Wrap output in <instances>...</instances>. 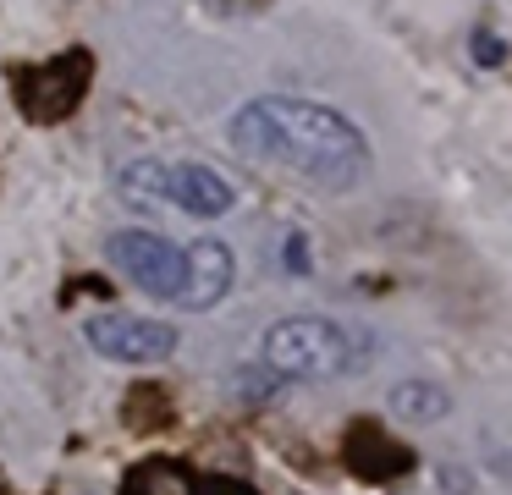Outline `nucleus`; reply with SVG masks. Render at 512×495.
Returning <instances> with one entry per match:
<instances>
[{
    "label": "nucleus",
    "mask_w": 512,
    "mask_h": 495,
    "mask_svg": "<svg viewBox=\"0 0 512 495\" xmlns=\"http://www.w3.org/2000/svg\"><path fill=\"white\" fill-rule=\"evenodd\" d=\"M226 143L259 165L298 171L320 193H353V187H364L369 165H375L369 132L358 121H347L336 105L298 99V94L248 99L226 121Z\"/></svg>",
    "instance_id": "nucleus-1"
},
{
    "label": "nucleus",
    "mask_w": 512,
    "mask_h": 495,
    "mask_svg": "<svg viewBox=\"0 0 512 495\" xmlns=\"http://www.w3.org/2000/svg\"><path fill=\"white\" fill-rule=\"evenodd\" d=\"M83 336L105 363H166L177 352V325L138 314H89Z\"/></svg>",
    "instance_id": "nucleus-4"
},
{
    "label": "nucleus",
    "mask_w": 512,
    "mask_h": 495,
    "mask_svg": "<svg viewBox=\"0 0 512 495\" xmlns=\"http://www.w3.org/2000/svg\"><path fill=\"white\" fill-rule=\"evenodd\" d=\"M116 182H122V193H127V198H144V204H166V165H160V160H133L122 176H116Z\"/></svg>",
    "instance_id": "nucleus-8"
},
{
    "label": "nucleus",
    "mask_w": 512,
    "mask_h": 495,
    "mask_svg": "<svg viewBox=\"0 0 512 495\" xmlns=\"http://www.w3.org/2000/svg\"><path fill=\"white\" fill-rule=\"evenodd\" d=\"M287 264H292V275L309 270V248H303V231H292V237H287Z\"/></svg>",
    "instance_id": "nucleus-10"
},
{
    "label": "nucleus",
    "mask_w": 512,
    "mask_h": 495,
    "mask_svg": "<svg viewBox=\"0 0 512 495\" xmlns=\"http://www.w3.org/2000/svg\"><path fill=\"white\" fill-rule=\"evenodd\" d=\"M166 204H177L193 220H221L237 204V187L204 160H177L166 165Z\"/></svg>",
    "instance_id": "nucleus-5"
},
{
    "label": "nucleus",
    "mask_w": 512,
    "mask_h": 495,
    "mask_svg": "<svg viewBox=\"0 0 512 495\" xmlns=\"http://www.w3.org/2000/svg\"><path fill=\"white\" fill-rule=\"evenodd\" d=\"M105 259H111L144 297L182 303V292H188V248H177V242L160 237V231H144V226L111 231Z\"/></svg>",
    "instance_id": "nucleus-3"
},
{
    "label": "nucleus",
    "mask_w": 512,
    "mask_h": 495,
    "mask_svg": "<svg viewBox=\"0 0 512 495\" xmlns=\"http://www.w3.org/2000/svg\"><path fill=\"white\" fill-rule=\"evenodd\" d=\"M468 50H474V66H501L507 61V39L501 33H490V28H474V39H468Z\"/></svg>",
    "instance_id": "nucleus-9"
},
{
    "label": "nucleus",
    "mask_w": 512,
    "mask_h": 495,
    "mask_svg": "<svg viewBox=\"0 0 512 495\" xmlns=\"http://www.w3.org/2000/svg\"><path fill=\"white\" fill-rule=\"evenodd\" d=\"M375 341L358 325L331 314H292L259 336V363L281 374V380H342L364 363V352Z\"/></svg>",
    "instance_id": "nucleus-2"
},
{
    "label": "nucleus",
    "mask_w": 512,
    "mask_h": 495,
    "mask_svg": "<svg viewBox=\"0 0 512 495\" xmlns=\"http://www.w3.org/2000/svg\"><path fill=\"white\" fill-rule=\"evenodd\" d=\"M386 407L402 418V424L430 429V424H441V418L452 413V396H446L441 385H430V380H397L391 396H386Z\"/></svg>",
    "instance_id": "nucleus-7"
},
{
    "label": "nucleus",
    "mask_w": 512,
    "mask_h": 495,
    "mask_svg": "<svg viewBox=\"0 0 512 495\" xmlns=\"http://www.w3.org/2000/svg\"><path fill=\"white\" fill-rule=\"evenodd\" d=\"M232 286H237V253L226 248L221 237L188 242V292H182L177 308L204 314V308L226 303V292H232Z\"/></svg>",
    "instance_id": "nucleus-6"
}]
</instances>
